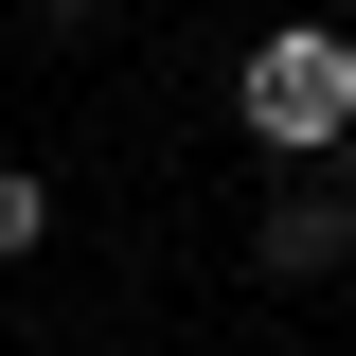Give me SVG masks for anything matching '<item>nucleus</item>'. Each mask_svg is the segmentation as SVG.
<instances>
[{"label": "nucleus", "instance_id": "7ed1b4c3", "mask_svg": "<svg viewBox=\"0 0 356 356\" xmlns=\"http://www.w3.org/2000/svg\"><path fill=\"white\" fill-rule=\"evenodd\" d=\"M36 232H54V196H36V178H18V161H0V267L36 250Z\"/></svg>", "mask_w": 356, "mask_h": 356}, {"label": "nucleus", "instance_id": "f257e3e1", "mask_svg": "<svg viewBox=\"0 0 356 356\" xmlns=\"http://www.w3.org/2000/svg\"><path fill=\"white\" fill-rule=\"evenodd\" d=\"M232 125H250L267 161H339V143H356V36H321V18L250 36V72H232Z\"/></svg>", "mask_w": 356, "mask_h": 356}, {"label": "nucleus", "instance_id": "f03ea898", "mask_svg": "<svg viewBox=\"0 0 356 356\" xmlns=\"http://www.w3.org/2000/svg\"><path fill=\"white\" fill-rule=\"evenodd\" d=\"M250 250H267V285H321V267L356 250V196H285V214H267Z\"/></svg>", "mask_w": 356, "mask_h": 356}]
</instances>
